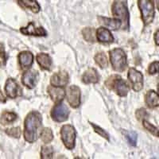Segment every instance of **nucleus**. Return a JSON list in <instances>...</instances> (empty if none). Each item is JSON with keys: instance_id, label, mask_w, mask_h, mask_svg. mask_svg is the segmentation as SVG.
<instances>
[{"instance_id": "obj_1", "label": "nucleus", "mask_w": 159, "mask_h": 159, "mask_svg": "<svg viewBox=\"0 0 159 159\" xmlns=\"http://www.w3.org/2000/svg\"><path fill=\"white\" fill-rule=\"evenodd\" d=\"M42 124V116L37 111H30L24 122L23 136L27 143H34L38 138V130Z\"/></svg>"}, {"instance_id": "obj_2", "label": "nucleus", "mask_w": 159, "mask_h": 159, "mask_svg": "<svg viewBox=\"0 0 159 159\" xmlns=\"http://www.w3.org/2000/svg\"><path fill=\"white\" fill-rule=\"evenodd\" d=\"M112 15L122 22L123 30H128L130 26V14L126 2L122 0H116L111 6Z\"/></svg>"}, {"instance_id": "obj_3", "label": "nucleus", "mask_w": 159, "mask_h": 159, "mask_svg": "<svg viewBox=\"0 0 159 159\" xmlns=\"http://www.w3.org/2000/svg\"><path fill=\"white\" fill-rule=\"evenodd\" d=\"M105 85L107 89L115 91L116 94L121 97L127 96L130 91V87L127 82L117 75L110 76L105 82Z\"/></svg>"}, {"instance_id": "obj_4", "label": "nucleus", "mask_w": 159, "mask_h": 159, "mask_svg": "<svg viewBox=\"0 0 159 159\" xmlns=\"http://www.w3.org/2000/svg\"><path fill=\"white\" fill-rule=\"evenodd\" d=\"M111 66L116 72H123L127 65V54L121 48H116L109 52Z\"/></svg>"}, {"instance_id": "obj_5", "label": "nucleus", "mask_w": 159, "mask_h": 159, "mask_svg": "<svg viewBox=\"0 0 159 159\" xmlns=\"http://www.w3.org/2000/svg\"><path fill=\"white\" fill-rule=\"evenodd\" d=\"M138 6L144 25H148L154 21L155 16L154 3L151 0H138Z\"/></svg>"}, {"instance_id": "obj_6", "label": "nucleus", "mask_w": 159, "mask_h": 159, "mask_svg": "<svg viewBox=\"0 0 159 159\" xmlns=\"http://www.w3.org/2000/svg\"><path fill=\"white\" fill-rule=\"evenodd\" d=\"M76 130L72 125L66 124L62 126L61 129V138L62 143L68 150H72L76 144Z\"/></svg>"}, {"instance_id": "obj_7", "label": "nucleus", "mask_w": 159, "mask_h": 159, "mask_svg": "<svg viewBox=\"0 0 159 159\" xmlns=\"http://www.w3.org/2000/svg\"><path fill=\"white\" fill-rule=\"evenodd\" d=\"M69 110L65 103L60 102L57 103L51 110V117L52 120L57 123H62L69 119Z\"/></svg>"}, {"instance_id": "obj_8", "label": "nucleus", "mask_w": 159, "mask_h": 159, "mask_svg": "<svg viewBox=\"0 0 159 159\" xmlns=\"http://www.w3.org/2000/svg\"><path fill=\"white\" fill-rule=\"evenodd\" d=\"M129 81L134 92H140L143 89V75L134 68H130L127 74Z\"/></svg>"}, {"instance_id": "obj_9", "label": "nucleus", "mask_w": 159, "mask_h": 159, "mask_svg": "<svg viewBox=\"0 0 159 159\" xmlns=\"http://www.w3.org/2000/svg\"><path fill=\"white\" fill-rule=\"evenodd\" d=\"M69 104L73 108H77L80 105V90L76 85L69 86L66 92Z\"/></svg>"}, {"instance_id": "obj_10", "label": "nucleus", "mask_w": 159, "mask_h": 159, "mask_svg": "<svg viewBox=\"0 0 159 159\" xmlns=\"http://www.w3.org/2000/svg\"><path fill=\"white\" fill-rule=\"evenodd\" d=\"M20 32L22 34L26 36H36V37H45L47 35V32L42 26H37L33 22H29L25 27H22L20 29Z\"/></svg>"}, {"instance_id": "obj_11", "label": "nucleus", "mask_w": 159, "mask_h": 159, "mask_svg": "<svg viewBox=\"0 0 159 159\" xmlns=\"http://www.w3.org/2000/svg\"><path fill=\"white\" fill-rule=\"evenodd\" d=\"M38 80V72L36 70H28L22 74V83L24 86L32 89L36 86Z\"/></svg>"}, {"instance_id": "obj_12", "label": "nucleus", "mask_w": 159, "mask_h": 159, "mask_svg": "<svg viewBox=\"0 0 159 159\" xmlns=\"http://www.w3.org/2000/svg\"><path fill=\"white\" fill-rule=\"evenodd\" d=\"M69 81V76L68 72L61 71L54 73L50 78V84L56 87H65Z\"/></svg>"}, {"instance_id": "obj_13", "label": "nucleus", "mask_w": 159, "mask_h": 159, "mask_svg": "<svg viewBox=\"0 0 159 159\" xmlns=\"http://www.w3.org/2000/svg\"><path fill=\"white\" fill-rule=\"evenodd\" d=\"M6 94L11 99H15L19 96L20 88L17 82L13 78H8L5 84Z\"/></svg>"}, {"instance_id": "obj_14", "label": "nucleus", "mask_w": 159, "mask_h": 159, "mask_svg": "<svg viewBox=\"0 0 159 159\" xmlns=\"http://www.w3.org/2000/svg\"><path fill=\"white\" fill-rule=\"evenodd\" d=\"M47 92L48 94L50 96L51 99L56 103L61 102L65 96H66L65 89L62 87H56V86L50 85L48 87Z\"/></svg>"}, {"instance_id": "obj_15", "label": "nucleus", "mask_w": 159, "mask_h": 159, "mask_svg": "<svg viewBox=\"0 0 159 159\" xmlns=\"http://www.w3.org/2000/svg\"><path fill=\"white\" fill-rule=\"evenodd\" d=\"M18 62L22 69H29L34 62V55L30 51H22L18 54Z\"/></svg>"}, {"instance_id": "obj_16", "label": "nucleus", "mask_w": 159, "mask_h": 159, "mask_svg": "<svg viewBox=\"0 0 159 159\" xmlns=\"http://www.w3.org/2000/svg\"><path fill=\"white\" fill-rule=\"evenodd\" d=\"M96 38L100 43H112L114 42V37L108 29L99 27L96 30Z\"/></svg>"}, {"instance_id": "obj_17", "label": "nucleus", "mask_w": 159, "mask_h": 159, "mask_svg": "<svg viewBox=\"0 0 159 159\" xmlns=\"http://www.w3.org/2000/svg\"><path fill=\"white\" fill-rule=\"evenodd\" d=\"M98 20H99V23L102 25H105L108 27L110 30H117L119 28L122 27V22L118 18H105L103 16L98 17Z\"/></svg>"}, {"instance_id": "obj_18", "label": "nucleus", "mask_w": 159, "mask_h": 159, "mask_svg": "<svg viewBox=\"0 0 159 159\" xmlns=\"http://www.w3.org/2000/svg\"><path fill=\"white\" fill-rule=\"evenodd\" d=\"M99 80V76L96 69L89 68L82 76V81L86 84H96Z\"/></svg>"}, {"instance_id": "obj_19", "label": "nucleus", "mask_w": 159, "mask_h": 159, "mask_svg": "<svg viewBox=\"0 0 159 159\" xmlns=\"http://www.w3.org/2000/svg\"><path fill=\"white\" fill-rule=\"evenodd\" d=\"M37 62L40 65V67L44 70L49 71L51 69L52 65V58L49 54L45 52H40L36 57Z\"/></svg>"}, {"instance_id": "obj_20", "label": "nucleus", "mask_w": 159, "mask_h": 159, "mask_svg": "<svg viewBox=\"0 0 159 159\" xmlns=\"http://www.w3.org/2000/svg\"><path fill=\"white\" fill-rule=\"evenodd\" d=\"M146 104L150 108L159 107V95L153 90H150L147 92L145 97Z\"/></svg>"}, {"instance_id": "obj_21", "label": "nucleus", "mask_w": 159, "mask_h": 159, "mask_svg": "<svg viewBox=\"0 0 159 159\" xmlns=\"http://www.w3.org/2000/svg\"><path fill=\"white\" fill-rule=\"evenodd\" d=\"M18 5L24 9H27L34 13L41 11V6L36 0H17Z\"/></svg>"}, {"instance_id": "obj_22", "label": "nucleus", "mask_w": 159, "mask_h": 159, "mask_svg": "<svg viewBox=\"0 0 159 159\" xmlns=\"http://www.w3.org/2000/svg\"><path fill=\"white\" fill-rule=\"evenodd\" d=\"M82 34H83V37L85 41L91 42V43H93V42H96V32H95V30L93 28H84L82 30Z\"/></svg>"}, {"instance_id": "obj_23", "label": "nucleus", "mask_w": 159, "mask_h": 159, "mask_svg": "<svg viewBox=\"0 0 159 159\" xmlns=\"http://www.w3.org/2000/svg\"><path fill=\"white\" fill-rule=\"evenodd\" d=\"M96 63L99 65L101 69H105L107 67L108 65V61H107V56L105 55L104 52H100L96 53L94 57Z\"/></svg>"}, {"instance_id": "obj_24", "label": "nucleus", "mask_w": 159, "mask_h": 159, "mask_svg": "<svg viewBox=\"0 0 159 159\" xmlns=\"http://www.w3.org/2000/svg\"><path fill=\"white\" fill-rule=\"evenodd\" d=\"M41 139L45 144L51 143L53 139V134L52 130L49 127H45L43 130L41 131Z\"/></svg>"}, {"instance_id": "obj_25", "label": "nucleus", "mask_w": 159, "mask_h": 159, "mask_svg": "<svg viewBox=\"0 0 159 159\" xmlns=\"http://www.w3.org/2000/svg\"><path fill=\"white\" fill-rule=\"evenodd\" d=\"M17 115L15 112H10V111H5L2 113V116H1V122L4 124H9V123H14L17 119Z\"/></svg>"}, {"instance_id": "obj_26", "label": "nucleus", "mask_w": 159, "mask_h": 159, "mask_svg": "<svg viewBox=\"0 0 159 159\" xmlns=\"http://www.w3.org/2000/svg\"><path fill=\"white\" fill-rule=\"evenodd\" d=\"M53 157V148L51 146H43L41 150V158L50 159Z\"/></svg>"}, {"instance_id": "obj_27", "label": "nucleus", "mask_w": 159, "mask_h": 159, "mask_svg": "<svg viewBox=\"0 0 159 159\" xmlns=\"http://www.w3.org/2000/svg\"><path fill=\"white\" fill-rule=\"evenodd\" d=\"M143 127H144V128L146 129L147 131L150 132V134H152L154 136H155V137L159 138L158 129L156 127H154V125L151 124L150 123H149V122L147 121V120H146V119L143 120Z\"/></svg>"}, {"instance_id": "obj_28", "label": "nucleus", "mask_w": 159, "mask_h": 159, "mask_svg": "<svg viewBox=\"0 0 159 159\" xmlns=\"http://www.w3.org/2000/svg\"><path fill=\"white\" fill-rule=\"evenodd\" d=\"M90 124H91V126L92 127V128L94 129V130L96 133H97L99 135H100L102 138H103V139H107V141H110V137H109V134H107V132L105 131L103 128H101L100 127H99V126L96 125L95 123H91V122H90Z\"/></svg>"}, {"instance_id": "obj_29", "label": "nucleus", "mask_w": 159, "mask_h": 159, "mask_svg": "<svg viewBox=\"0 0 159 159\" xmlns=\"http://www.w3.org/2000/svg\"><path fill=\"white\" fill-rule=\"evenodd\" d=\"M124 134L127 141L131 146L135 147L137 143V134L134 131H124Z\"/></svg>"}, {"instance_id": "obj_30", "label": "nucleus", "mask_w": 159, "mask_h": 159, "mask_svg": "<svg viewBox=\"0 0 159 159\" xmlns=\"http://www.w3.org/2000/svg\"><path fill=\"white\" fill-rule=\"evenodd\" d=\"M6 134L12 138L19 139L21 137V134H22V131H21L20 127H12V128L6 130Z\"/></svg>"}, {"instance_id": "obj_31", "label": "nucleus", "mask_w": 159, "mask_h": 159, "mask_svg": "<svg viewBox=\"0 0 159 159\" xmlns=\"http://www.w3.org/2000/svg\"><path fill=\"white\" fill-rule=\"evenodd\" d=\"M148 72L150 75H154L159 72V61L152 62L149 65Z\"/></svg>"}, {"instance_id": "obj_32", "label": "nucleus", "mask_w": 159, "mask_h": 159, "mask_svg": "<svg viewBox=\"0 0 159 159\" xmlns=\"http://www.w3.org/2000/svg\"><path fill=\"white\" fill-rule=\"evenodd\" d=\"M135 116L139 120H144L145 118L148 116V114H147V111H146V109L140 108V109H139V110L136 111Z\"/></svg>"}, {"instance_id": "obj_33", "label": "nucleus", "mask_w": 159, "mask_h": 159, "mask_svg": "<svg viewBox=\"0 0 159 159\" xmlns=\"http://www.w3.org/2000/svg\"><path fill=\"white\" fill-rule=\"evenodd\" d=\"M0 57L2 59V63H3V65H5L7 57H6L5 49H4V47L2 46V45H1V46H0Z\"/></svg>"}, {"instance_id": "obj_34", "label": "nucleus", "mask_w": 159, "mask_h": 159, "mask_svg": "<svg viewBox=\"0 0 159 159\" xmlns=\"http://www.w3.org/2000/svg\"><path fill=\"white\" fill-rule=\"evenodd\" d=\"M154 42H155V44L159 46V30H157L154 34Z\"/></svg>"}, {"instance_id": "obj_35", "label": "nucleus", "mask_w": 159, "mask_h": 159, "mask_svg": "<svg viewBox=\"0 0 159 159\" xmlns=\"http://www.w3.org/2000/svg\"><path fill=\"white\" fill-rule=\"evenodd\" d=\"M6 101H7V99L3 96V94H2V91L0 90V103H5Z\"/></svg>"}, {"instance_id": "obj_36", "label": "nucleus", "mask_w": 159, "mask_h": 159, "mask_svg": "<svg viewBox=\"0 0 159 159\" xmlns=\"http://www.w3.org/2000/svg\"><path fill=\"white\" fill-rule=\"evenodd\" d=\"M154 3H155L156 5V7H157V9L159 11V0H154Z\"/></svg>"}, {"instance_id": "obj_37", "label": "nucleus", "mask_w": 159, "mask_h": 159, "mask_svg": "<svg viewBox=\"0 0 159 159\" xmlns=\"http://www.w3.org/2000/svg\"><path fill=\"white\" fill-rule=\"evenodd\" d=\"M157 93H158V95H159V84L157 85Z\"/></svg>"}]
</instances>
